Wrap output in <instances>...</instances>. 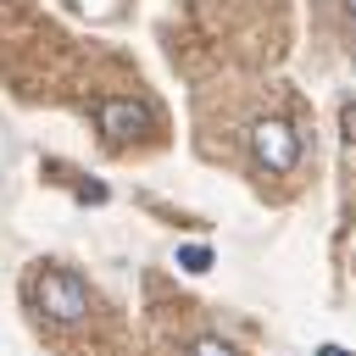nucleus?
<instances>
[{"mask_svg": "<svg viewBox=\"0 0 356 356\" xmlns=\"http://www.w3.org/2000/svg\"><path fill=\"white\" fill-rule=\"evenodd\" d=\"M33 306H39L50 323H78V317L89 312V289H83V278H72L67 267H44V273L33 278Z\"/></svg>", "mask_w": 356, "mask_h": 356, "instance_id": "obj_1", "label": "nucleus"}, {"mask_svg": "<svg viewBox=\"0 0 356 356\" xmlns=\"http://www.w3.org/2000/svg\"><path fill=\"white\" fill-rule=\"evenodd\" d=\"M250 156H256V167L261 172H289L295 161H300V139H295V128L284 122V117H261L256 128H250Z\"/></svg>", "mask_w": 356, "mask_h": 356, "instance_id": "obj_2", "label": "nucleus"}, {"mask_svg": "<svg viewBox=\"0 0 356 356\" xmlns=\"http://www.w3.org/2000/svg\"><path fill=\"white\" fill-rule=\"evenodd\" d=\"M95 122H100V134H106L111 145H122L128 134H139V128L150 122V111H145L139 100H117V95H106V100H95Z\"/></svg>", "mask_w": 356, "mask_h": 356, "instance_id": "obj_3", "label": "nucleus"}, {"mask_svg": "<svg viewBox=\"0 0 356 356\" xmlns=\"http://www.w3.org/2000/svg\"><path fill=\"white\" fill-rule=\"evenodd\" d=\"M178 261H184V273H206V267H211V250H206V245H184Z\"/></svg>", "mask_w": 356, "mask_h": 356, "instance_id": "obj_4", "label": "nucleus"}, {"mask_svg": "<svg viewBox=\"0 0 356 356\" xmlns=\"http://www.w3.org/2000/svg\"><path fill=\"white\" fill-rule=\"evenodd\" d=\"M189 356H234V345H228V339H195Z\"/></svg>", "mask_w": 356, "mask_h": 356, "instance_id": "obj_5", "label": "nucleus"}, {"mask_svg": "<svg viewBox=\"0 0 356 356\" xmlns=\"http://www.w3.org/2000/svg\"><path fill=\"white\" fill-rule=\"evenodd\" d=\"M339 128H345V139H356V100L339 111Z\"/></svg>", "mask_w": 356, "mask_h": 356, "instance_id": "obj_6", "label": "nucleus"}, {"mask_svg": "<svg viewBox=\"0 0 356 356\" xmlns=\"http://www.w3.org/2000/svg\"><path fill=\"white\" fill-rule=\"evenodd\" d=\"M323 356H350V350H339V345H323Z\"/></svg>", "mask_w": 356, "mask_h": 356, "instance_id": "obj_7", "label": "nucleus"}, {"mask_svg": "<svg viewBox=\"0 0 356 356\" xmlns=\"http://www.w3.org/2000/svg\"><path fill=\"white\" fill-rule=\"evenodd\" d=\"M345 11H350V17H356V0H345Z\"/></svg>", "mask_w": 356, "mask_h": 356, "instance_id": "obj_8", "label": "nucleus"}]
</instances>
